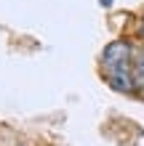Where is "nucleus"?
<instances>
[{"label":"nucleus","instance_id":"obj_2","mask_svg":"<svg viewBox=\"0 0 144 146\" xmlns=\"http://www.w3.org/2000/svg\"><path fill=\"white\" fill-rule=\"evenodd\" d=\"M133 80H136V93L144 96V48L133 53Z\"/></svg>","mask_w":144,"mask_h":146},{"label":"nucleus","instance_id":"obj_3","mask_svg":"<svg viewBox=\"0 0 144 146\" xmlns=\"http://www.w3.org/2000/svg\"><path fill=\"white\" fill-rule=\"evenodd\" d=\"M99 3H101V5H104V8H109V5H112V3H115V0H99Z\"/></svg>","mask_w":144,"mask_h":146},{"label":"nucleus","instance_id":"obj_4","mask_svg":"<svg viewBox=\"0 0 144 146\" xmlns=\"http://www.w3.org/2000/svg\"><path fill=\"white\" fill-rule=\"evenodd\" d=\"M141 37H144V27H141Z\"/></svg>","mask_w":144,"mask_h":146},{"label":"nucleus","instance_id":"obj_1","mask_svg":"<svg viewBox=\"0 0 144 146\" xmlns=\"http://www.w3.org/2000/svg\"><path fill=\"white\" fill-rule=\"evenodd\" d=\"M133 53L128 40H112L101 50V77L117 93H136L133 80Z\"/></svg>","mask_w":144,"mask_h":146}]
</instances>
